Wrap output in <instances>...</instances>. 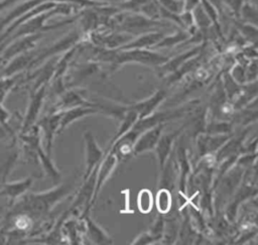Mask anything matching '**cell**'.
<instances>
[{"label": "cell", "instance_id": "8992f818", "mask_svg": "<svg viewBox=\"0 0 258 245\" xmlns=\"http://www.w3.org/2000/svg\"><path fill=\"white\" fill-rule=\"evenodd\" d=\"M151 195L148 191H142L141 194L139 195V199H138V205L139 208L142 212H148L150 211L151 205H152V201H151Z\"/></svg>", "mask_w": 258, "mask_h": 245}, {"label": "cell", "instance_id": "ba28073f", "mask_svg": "<svg viewBox=\"0 0 258 245\" xmlns=\"http://www.w3.org/2000/svg\"><path fill=\"white\" fill-rule=\"evenodd\" d=\"M220 1L225 3L237 16H239L241 7L245 2V0H220Z\"/></svg>", "mask_w": 258, "mask_h": 245}, {"label": "cell", "instance_id": "9c48e42d", "mask_svg": "<svg viewBox=\"0 0 258 245\" xmlns=\"http://www.w3.org/2000/svg\"><path fill=\"white\" fill-rule=\"evenodd\" d=\"M245 1H247V2H250V3H252V4L257 5V0H245Z\"/></svg>", "mask_w": 258, "mask_h": 245}, {"label": "cell", "instance_id": "277c9868", "mask_svg": "<svg viewBox=\"0 0 258 245\" xmlns=\"http://www.w3.org/2000/svg\"><path fill=\"white\" fill-rule=\"evenodd\" d=\"M156 2L162 8L173 13H179L183 9L182 0H156Z\"/></svg>", "mask_w": 258, "mask_h": 245}, {"label": "cell", "instance_id": "5b68a950", "mask_svg": "<svg viewBox=\"0 0 258 245\" xmlns=\"http://www.w3.org/2000/svg\"><path fill=\"white\" fill-rule=\"evenodd\" d=\"M185 38H186V33L183 31H179L174 35H171L168 37H162L156 44L157 46H170L179 41L184 40Z\"/></svg>", "mask_w": 258, "mask_h": 245}, {"label": "cell", "instance_id": "3957f363", "mask_svg": "<svg viewBox=\"0 0 258 245\" xmlns=\"http://www.w3.org/2000/svg\"><path fill=\"white\" fill-rule=\"evenodd\" d=\"M239 15H241L246 21L251 22L253 24H256V20H257V5L245 1L244 4L241 7Z\"/></svg>", "mask_w": 258, "mask_h": 245}, {"label": "cell", "instance_id": "6da1fadb", "mask_svg": "<svg viewBox=\"0 0 258 245\" xmlns=\"http://www.w3.org/2000/svg\"><path fill=\"white\" fill-rule=\"evenodd\" d=\"M118 63H126V62H138L142 64L148 65H158L166 62V57L163 55L157 54L155 52L147 51V50H140L134 49L127 52H122L117 56Z\"/></svg>", "mask_w": 258, "mask_h": 245}, {"label": "cell", "instance_id": "52a82bcc", "mask_svg": "<svg viewBox=\"0 0 258 245\" xmlns=\"http://www.w3.org/2000/svg\"><path fill=\"white\" fill-rule=\"evenodd\" d=\"M158 209L161 212H165L168 210V207L170 206V197L168 196L166 191L159 192L158 194Z\"/></svg>", "mask_w": 258, "mask_h": 245}, {"label": "cell", "instance_id": "7a4b0ae2", "mask_svg": "<svg viewBox=\"0 0 258 245\" xmlns=\"http://www.w3.org/2000/svg\"><path fill=\"white\" fill-rule=\"evenodd\" d=\"M163 37V35L160 32H153V33H148L145 34L143 36H140L139 38L131 41L130 43H128L127 45L124 46V48L126 49H131V48H142V47H146V46H150L152 44H156L161 38Z\"/></svg>", "mask_w": 258, "mask_h": 245}]
</instances>
